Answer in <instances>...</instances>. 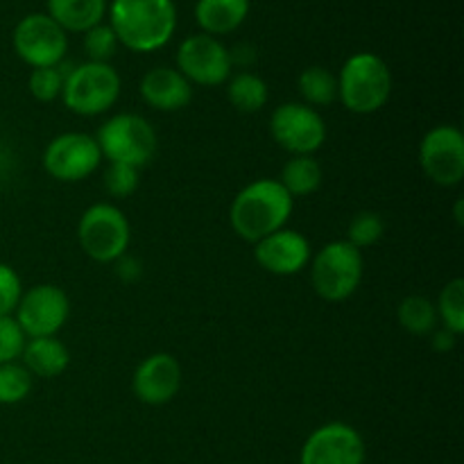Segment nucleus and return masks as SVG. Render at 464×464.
<instances>
[{
  "label": "nucleus",
  "instance_id": "9d476101",
  "mask_svg": "<svg viewBox=\"0 0 464 464\" xmlns=\"http://www.w3.org/2000/svg\"><path fill=\"white\" fill-rule=\"evenodd\" d=\"M12 45L30 68L59 66L68 53V34L48 14H27L14 27Z\"/></svg>",
  "mask_w": 464,
  "mask_h": 464
},
{
  "label": "nucleus",
  "instance_id": "7c9ffc66",
  "mask_svg": "<svg viewBox=\"0 0 464 464\" xmlns=\"http://www.w3.org/2000/svg\"><path fill=\"white\" fill-rule=\"evenodd\" d=\"M25 340L27 338L23 335L14 315H0V365L18 361L23 347H25Z\"/></svg>",
  "mask_w": 464,
  "mask_h": 464
},
{
  "label": "nucleus",
  "instance_id": "dca6fc26",
  "mask_svg": "<svg viewBox=\"0 0 464 464\" xmlns=\"http://www.w3.org/2000/svg\"><path fill=\"white\" fill-rule=\"evenodd\" d=\"M311 256L313 249L306 236L288 227L254 245V258L258 267L275 276L299 275L311 263Z\"/></svg>",
  "mask_w": 464,
  "mask_h": 464
},
{
  "label": "nucleus",
  "instance_id": "4468645a",
  "mask_svg": "<svg viewBox=\"0 0 464 464\" xmlns=\"http://www.w3.org/2000/svg\"><path fill=\"white\" fill-rule=\"evenodd\" d=\"M365 440L344 421L315 429L299 451V464H365Z\"/></svg>",
  "mask_w": 464,
  "mask_h": 464
},
{
  "label": "nucleus",
  "instance_id": "20e7f679",
  "mask_svg": "<svg viewBox=\"0 0 464 464\" xmlns=\"http://www.w3.org/2000/svg\"><path fill=\"white\" fill-rule=\"evenodd\" d=\"M365 275V258L361 249L347 240L326 243L311 256V284L320 299L331 304L344 302L361 288Z\"/></svg>",
  "mask_w": 464,
  "mask_h": 464
},
{
  "label": "nucleus",
  "instance_id": "4be33fe9",
  "mask_svg": "<svg viewBox=\"0 0 464 464\" xmlns=\"http://www.w3.org/2000/svg\"><path fill=\"white\" fill-rule=\"evenodd\" d=\"M227 98L231 107L240 113H258L266 107L270 91H267L266 80L256 72L240 71L227 80Z\"/></svg>",
  "mask_w": 464,
  "mask_h": 464
},
{
  "label": "nucleus",
  "instance_id": "423d86ee",
  "mask_svg": "<svg viewBox=\"0 0 464 464\" xmlns=\"http://www.w3.org/2000/svg\"><path fill=\"white\" fill-rule=\"evenodd\" d=\"M95 143L109 163H125L140 170L157 154V131L148 118L125 111L100 125Z\"/></svg>",
  "mask_w": 464,
  "mask_h": 464
},
{
  "label": "nucleus",
  "instance_id": "6ab92c4d",
  "mask_svg": "<svg viewBox=\"0 0 464 464\" xmlns=\"http://www.w3.org/2000/svg\"><path fill=\"white\" fill-rule=\"evenodd\" d=\"M249 14V0H198L195 21L204 34L225 36L238 30Z\"/></svg>",
  "mask_w": 464,
  "mask_h": 464
},
{
  "label": "nucleus",
  "instance_id": "f03ea898",
  "mask_svg": "<svg viewBox=\"0 0 464 464\" xmlns=\"http://www.w3.org/2000/svg\"><path fill=\"white\" fill-rule=\"evenodd\" d=\"M293 208L295 199L285 193L279 179H256L236 193L229 207V225L240 240L256 245L284 229Z\"/></svg>",
  "mask_w": 464,
  "mask_h": 464
},
{
  "label": "nucleus",
  "instance_id": "473e14b6",
  "mask_svg": "<svg viewBox=\"0 0 464 464\" xmlns=\"http://www.w3.org/2000/svg\"><path fill=\"white\" fill-rule=\"evenodd\" d=\"M456 343H458V335L451 334L449 329H444V326H438V329L430 334V344H433L435 352L440 353L453 352V349H456Z\"/></svg>",
  "mask_w": 464,
  "mask_h": 464
},
{
  "label": "nucleus",
  "instance_id": "412c9836",
  "mask_svg": "<svg viewBox=\"0 0 464 464\" xmlns=\"http://www.w3.org/2000/svg\"><path fill=\"white\" fill-rule=\"evenodd\" d=\"M322 177L324 172H322L320 161L311 154H302V157H290L285 161V166L281 168L279 184L284 186L290 198L299 199L320 190Z\"/></svg>",
  "mask_w": 464,
  "mask_h": 464
},
{
  "label": "nucleus",
  "instance_id": "bb28decb",
  "mask_svg": "<svg viewBox=\"0 0 464 464\" xmlns=\"http://www.w3.org/2000/svg\"><path fill=\"white\" fill-rule=\"evenodd\" d=\"M68 71L71 68H63V62L59 66L32 68L30 80H27V89H30L32 98L36 102H54L57 98H62Z\"/></svg>",
  "mask_w": 464,
  "mask_h": 464
},
{
  "label": "nucleus",
  "instance_id": "7ed1b4c3",
  "mask_svg": "<svg viewBox=\"0 0 464 464\" xmlns=\"http://www.w3.org/2000/svg\"><path fill=\"white\" fill-rule=\"evenodd\" d=\"M335 77H338V100L347 111L356 116L381 111L392 95V71L374 53L352 54Z\"/></svg>",
  "mask_w": 464,
  "mask_h": 464
},
{
  "label": "nucleus",
  "instance_id": "0eeeda50",
  "mask_svg": "<svg viewBox=\"0 0 464 464\" xmlns=\"http://www.w3.org/2000/svg\"><path fill=\"white\" fill-rule=\"evenodd\" d=\"M77 240L91 261L116 263L130 247V220L116 204L98 202L82 213L77 222Z\"/></svg>",
  "mask_w": 464,
  "mask_h": 464
},
{
  "label": "nucleus",
  "instance_id": "c85d7f7f",
  "mask_svg": "<svg viewBox=\"0 0 464 464\" xmlns=\"http://www.w3.org/2000/svg\"><path fill=\"white\" fill-rule=\"evenodd\" d=\"M118 45L121 44H118L116 34H113L109 23H100V25L84 32V53L89 57V62L109 63V59L116 54Z\"/></svg>",
  "mask_w": 464,
  "mask_h": 464
},
{
  "label": "nucleus",
  "instance_id": "2f4dec72",
  "mask_svg": "<svg viewBox=\"0 0 464 464\" xmlns=\"http://www.w3.org/2000/svg\"><path fill=\"white\" fill-rule=\"evenodd\" d=\"M23 284L12 266L0 263V315H14L18 302H21Z\"/></svg>",
  "mask_w": 464,
  "mask_h": 464
},
{
  "label": "nucleus",
  "instance_id": "f8f14e48",
  "mask_svg": "<svg viewBox=\"0 0 464 464\" xmlns=\"http://www.w3.org/2000/svg\"><path fill=\"white\" fill-rule=\"evenodd\" d=\"M420 166L426 179L442 188L460 186L464 179V134L453 125H438L420 143Z\"/></svg>",
  "mask_w": 464,
  "mask_h": 464
},
{
  "label": "nucleus",
  "instance_id": "f704fd0d",
  "mask_svg": "<svg viewBox=\"0 0 464 464\" xmlns=\"http://www.w3.org/2000/svg\"><path fill=\"white\" fill-rule=\"evenodd\" d=\"M456 220L458 225H462V199H458L456 202Z\"/></svg>",
  "mask_w": 464,
  "mask_h": 464
},
{
  "label": "nucleus",
  "instance_id": "f257e3e1",
  "mask_svg": "<svg viewBox=\"0 0 464 464\" xmlns=\"http://www.w3.org/2000/svg\"><path fill=\"white\" fill-rule=\"evenodd\" d=\"M107 14L118 44L131 53L161 50L177 30L172 0H113Z\"/></svg>",
  "mask_w": 464,
  "mask_h": 464
},
{
  "label": "nucleus",
  "instance_id": "cd10ccee",
  "mask_svg": "<svg viewBox=\"0 0 464 464\" xmlns=\"http://www.w3.org/2000/svg\"><path fill=\"white\" fill-rule=\"evenodd\" d=\"M385 234V220L376 211H361L349 220L347 227V243L356 249L372 247L379 243Z\"/></svg>",
  "mask_w": 464,
  "mask_h": 464
},
{
  "label": "nucleus",
  "instance_id": "f3484780",
  "mask_svg": "<svg viewBox=\"0 0 464 464\" xmlns=\"http://www.w3.org/2000/svg\"><path fill=\"white\" fill-rule=\"evenodd\" d=\"M140 98L154 111H181L193 100V84L177 68H150L140 80Z\"/></svg>",
  "mask_w": 464,
  "mask_h": 464
},
{
  "label": "nucleus",
  "instance_id": "ddd939ff",
  "mask_svg": "<svg viewBox=\"0 0 464 464\" xmlns=\"http://www.w3.org/2000/svg\"><path fill=\"white\" fill-rule=\"evenodd\" d=\"M177 71L198 86H220L231 77L229 48L211 34H190L177 48Z\"/></svg>",
  "mask_w": 464,
  "mask_h": 464
},
{
  "label": "nucleus",
  "instance_id": "b1692460",
  "mask_svg": "<svg viewBox=\"0 0 464 464\" xmlns=\"http://www.w3.org/2000/svg\"><path fill=\"white\" fill-rule=\"evenodd\" d=\"M397 320L401 329L412 335H429L440 326L435 302L424 295H411L401 299L397 308Z\"/></svg>",
  "mask_w": 464,
  "mask_h": 464
},
{
  "label": "nucleus",
  "instance_id": "2eb2a0df",
  "mask_svg": "<svg viewBox=\"0 0 464 464\" xmlns=\"http://www.w3.org/2000/svg\"><path fill=\"white\" fill-rule=\"evenodd\" d=\"M181 388V365L172 353L157 352L143 358L131 376V392L145 406H166Z\"/></svg>",
  "mask_w": 464,
  "mask_h": 464
},
{
  "label": "nucleus",
  "instance_id": "c756f323",
  "mask_svg": "<svg viewBox=\"0 0 464 464\" xmlns=\"http://www.w3.org/2000/svg\"><path fill=\"white\" fill-rule=\"evenodd\" d=\"M104 188L116 199L130 198L139 188V170L125 163H109L104 170Z\"/></svg>",
  "mask_w": 464,
  "mask_h": 464
},
{
  "label": "nucleus",
  "instance_id": "6e6552de",
  "mask_svg": "<svg viewBox=\"0 0 464 464\" xmlns=\"http://www.w3.org/2000/svg\"><path fill=\"white\" fill-rule=\"evenodd\" d=\"M270 134L290 157H313L326 140V122L317 109L304 102H285L272 111Z\"/></svg>",
  "mask_w": 464,
  "mask_h": 464
},
{
  "label": "nucleus",
  "instance_id": "9b49d317",
  "mask_svg": "<svg viewBox=\"0 0 464 464\" xmlns=\"http://www.w3.org/2000/svg\"><path fill=\"white\" fill-rule=\"evenodd\" d=\"M41 163L53 179L75 184L98 170L102 163V152L95 143V136L84 131H66L54 136L45 145Z\"/></svg>",
  "mask_w": 464,
  "mask_h": 464
},
{
  "label": "nucleus",
  "instance_id": "a211bd4d",
  "mask_svg": "<svg viewBox=\"0 0 464 464\" xmlns=\"http://www.w3.org/2000/svg\"><path fill=\"white\" fill-rule=\"evenodd\" d=\"M21 361L23 367L32 376L57 379L59 374L66 372L68 362H71V353H68L66 344L57 335H53V338H30L25 340Z\"/></svg>",
  "mask_w": 464,
  "mask_h": 464
},
{
  "label": "nucleus",
  "instance_id": "39448f33",
  "mask_svg": "<svg viewBox=\"0 0 464 464\" xmlns=\"http://www.w3.org/2000/svg\"><path fill=\"white\" fill-rule=\"evenodd\" d=\"M121 89V75L111 63L84 62L71 66V71L66 72L62 102L77 116H102L118 102Z\"/></svg>",
  "mask_w": 464,
  "mask_h": 464
},
{
  "label": "nucleus",
  "instance_id": "72a5a7b5",
  "mask_svg": "<svg viewBox=\"0 0 464 464\" xmlns=\"http://www.w3.org/2000/svg\"><path fill=\"white\" fill-rule=\"evenodd\" d=\"M113 266H116V275L121 276L122 281H136L140 276V263L136 261V258L127 256V254L118 258Z\"/></svg>",
  "mask_w": 464,
  "mask_h": 464
},
{
  "label": "nucleus",
  "instance_id": "aec40b11",
  "mask_svg": "<svg viewBox=\"0 0 464 464\" xmlns=\"http://www.w3.org/2000/svg\"><path fill=\"white\" fill-rule=\"evenodd\" d=\"M48 16L63 32H89L107 16V0H45Z\"/></svg>",
  "mask_w": 464,
  "mask_h": 464
},
{
  "label": "nucleus",
  "instance_id": "a878e982",
  "mask_svg": "<svg viewBox=\"0 0 464 464\" xmlns=\"http://www.w3.org/2000/svg\"><path fill=\"white\" fill-rule=\"evenodd\" d=\"M32 392V374L23 362H3L0 365V406H16L25 401Z\"/></svg>",
  "mask_w": 464,
  "mask_h": 464
},
{
  "label": "nucleus",
  "instance_id": "393cba45",
  "mask_svg": "<svg viewBox=\"0 0 464 464\" xmlns=\"http://www.w3.org/2000/svg\"><path fill=\"white\" fill-rule=\"evenodd\" d=\"M435 311H438V320L444 329L451 334H464V279H451L442 290L435 302Z\"/></svg>",
  "mask_w": 464,
  "mask_h": 464
},
{
  "label": "nucleus",
  "instance_id": "5701e85b",
  "mask_svg": "<svg viewBox=\"0 0 464 464\" xmlns=\"http://www.w3.org/2000/svg\"><path fill=\"white\" fill-rule=\"evenodd\" d=\"M302 102L311 109H324L338 100V77L324 66H308L297 80Z\"/></svg>",
  "mask_w": 464,
  "mask_h": 464
},
{
  "label": "nucleus",
  "instance_id": "1a4fd4ad",
  "mask_svg": "<svg viewBox=\"0 0 464 464\" xmlns=\"http://www.w3.org/2000/svg\"><path fill=\"white\" fill-rule=\"evenodd\" d=\"M71 315V299L59 285L39 284L23 290L21 302L14 311V320L21 326L23 335L30 338H53Z\"/></svg>",
  "mask_w": 464,
  "mask_h": 464
}]
</instances>
